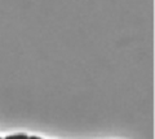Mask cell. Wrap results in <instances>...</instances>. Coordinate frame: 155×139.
I'll use <instances>...</instances> for the list:
<instances>
[{
  "label": "cell",
  "instance_id": "obj_1",
  "mask_svg": "<svg viewBox=\"0 0 155 139\" xmlns=\"http://www.w3.org/2000/svg\"><path fill=\"white\" fill-rule=\"evenodd\" d=\"M3 139H28V135L25 133H17V134H11V135H7Z\"/></svg>",
  "mask_w": 155,
  "mask_h": 139
},
{
  "label": "cell",
  "instance_id": "obj_2",
  "mask_svg": "<svg viewBox=\"0 0 155 139\" xmlns=\"http://www.w3.org/2000/svg\"><path fill=\"white\" fill-rule=\"evenodd\" d=\"M28 139H43V138L38 137V135H30V137H28Z\"/></svg>",
  "mask_w": 155,
  "mask_h": 139
},
{
  "label": "cell",
  "instance_id": "obj_3",
  "mask_svg": "<svg viewBox=\"0 0 155 139\" xmlns=\"http://www.w3.org/2000/svg\"><path fill=\"white\" fill-rule=\"evenodd\" d=\"M0 139H3V138H2V137H0Z\"/></svg>",
  "mask_w": 155,
  "mask_h": 139
}]
</instances>
